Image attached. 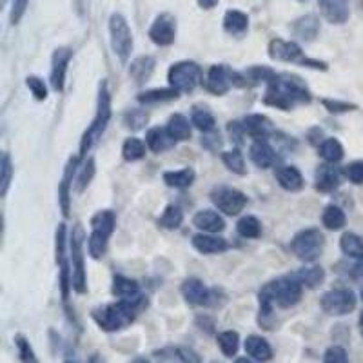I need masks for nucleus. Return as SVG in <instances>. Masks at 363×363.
I'll list each match as a JSON object with an SVG mask.
<instances>
[{
    "label": "nucleus",
    "mask_w": 363,
    "mask_h": 363,
    "mask_svg": "<svg viewBox=\"0 0 363 363\" xmlns=\"http://www.w3.org/2000/svg\"><path fill=\"white\" fill-rule=\"evenodd\" d=\"M222 162H224L225 167L229 169L231 173L240 174V177H243V174L247 173L246 158H243V155L240 153V149H231V151H225L224 155H222Z\"/></svg>",
    "instance_id": "43"
},
{
    "label": "nucleus",
    "mask_w": 363,
    "mask_h": 363,
    "mask_svg": "<svg viewBox=\"0 0 363 363\" xmlns=\"http://www.w3.org/2000/svg\"><path fill=\"white\" fill-rule=\"evenodd\" d=\"M243 84L246 86H260V84H269L276 78V71L267 68V65H251L242 73Z\"/></svg>",
    "instance_id": "30"
},
{
    "label": "nucleus",
    "mask_w": 363,
    "mask_h": 363,
    "mask_svg": "<svg viewBox=\"0 0 363 363\" xmlns=\"http://www.w3.org/2000/svg\"><path fill=\"white\" fill-rule=\"evenodd\" d=\"M276 180L280 184L281 189L289 191V193H296V191H302L305 182H303L302 173H300L298 167L294 165H281L276 169Z\"/></svg>",
    "instance_id": "23"
},
{
    "label": "nucleus",
    "mask_w": 363,
    "mask_h": 363,
    "mask_svg": "<svg viewBox=\"0 0 363 363\" xmlns=\"http://www.w3.org/2000/svg\"><path fill=\"white\" fill-rule=\"evenodd\" d=\"M191 124L202 133H212L217 127V120L212 117V113L208 108H200V106H195L191 111Z\"/></svg>",
    "instance_id": "37"
},
{
    "label": "nucleus",
    "mask_w": 363,
    "mask_h": 363,
    "mask_svg": "<svg viewBox=\"0 0 363 363\" xmlns=\"http://www.w3.org/2000/svg\"><path fill=\"white\" fill-rule=\"evenodd\" d=\"M320 156L324 158L327 164H338V162L343 160L345 151H343V146L340 144V140L336 139H325L320 146Z\"/></svg>",
    "instance_id": "39"
},
{
    "label": "nucleus",
    "mask_w": 363,
    "mask_h": 363,
    "mask_svg": "<svg viewBox=\"0 0 363 363\" xmlns=\"http://www.w3.org/2000/svg\"><path fill=\"white\" fill-rule=\"evenodd\" d=\"M300 2H303V0H300Z\"/></svg>",
    "instance_id": "62"
},
{
    "label": "nucleus",
    "mask_w": 363,
    "mask_h": 363,
    "mask_svg": "<svg viewBox=\"0 0 363 363\" xmlns=\"http://www.w3.org/2000/svg\"><path fill=\"white\" fill-rule=\"evenodd\" d=\"M109 40L113 53L118 56V60L126 64L133 51V33L127 20L120 13H113L109 18Z\"/></svg>",
    "instance_id": "7"
},
{
    "label": "nucleus",
    "mask_w": 363,
    "mask_h": 363,
    "mask_svg": "<svg viewBox=\"0 0 363 363\" xmlns=\"http://www.w3.org/2000/svg\"><path fill=\"white\" fill-rule=\"evenodd\" d=\"M293 31L294 35L300 37L302 40L311 42V40L316 39L318 31H320V22H318V18L314 15H305V17L298 18V20L294 22Z\"/></svg>",
    "instance_id": "31"
},
{
    "label": "nucleus",
    "mask_w": 363,
    "mask_h": 363,
    "mask_svg": "<svg viewBox=\"0 0 363 363\" xmlns=\"http://www.w3.org/2000/svg\"><path fill=\"white\" fill-rule=\"evenodd\" d=\"M340 249L349 258L363 260V236L356 233H345L340 240Z\"/></svg>",
    "instance_id": "38"
},
{
    "label": "nucleus",
    "mask_w": 363,
    "mask_h": 363,
    "mask_svg": "<svg viewBox=\"0 0 363 363\" xmlns=\"http://www.w3.org/2000/svg\"><path fill=\"white\" fill-rule=\"evenodd\" d=\"M321 224H324L325 229L329 231H340L345 227L347 224V217L345 212H343L342 208H338L334 203L327 205L321 212Z\"/></svg>",
    "instance_id": "36"
},
{
    "label": "nucleus",
    "mask_w": 363,
    "mask_h": 363,
    "mask_svg": "<svg viewBox=\"0 0 363 363\" xmlns=\"http://www.w3.org/2000/svg\"><path fill=\"white\" fill-rule=\"evenodd\" d=\"M115 224H117L115 212L109 211V209L98 211L95 217L91 218V233H98L106 238H111L113 231H115Z\"/></svg>",
    "instance_id": "32"
},
{
    "label": "nucleus",
    "mask_w": 363,
    "mask_h": 363,
    "mask_svg": "<svg viewBox=\"0 0 363 363\" xmlns=\"http://www.w3.org/2000/svg\"><path fill=\"white\" fill-rule=\"evenodd\" d=\"M178 93L177 89L173 87H165V89H149V91H144L136 96L140 104L144 106H155V104H164V102H171V100H177L178 98Z\"/></svg>",
    "instance_id": "33"
},
{
    "label": "nucleus",
    "mask_w": 363,
    "mask_h": 363,
    "mask_svg": "<svg viewBox=\"0 0 363 363\" xmlns=\"http://www.w3.org/2000/svg\"><path fill=\"white\" fill-rule=\"evenodd\" d=\"M178 358L182 359V363H202V358L196 350L189 349V347H180L177 350Z\"/></svg>",
    "instance_id": "55"
},
{
    "label": "nucleus",
    "mask_w": 363,
    "mask_h": 363,
    "mask_svg": "<svg viewBox=\"0 0 363 363\" xmlns=\"http://www.w3.org/2000/svg\"><path fill=\"white\" fill-rule=\"evenodd\" d=\"M212 203L227 217H236L246 209L247 196L234 187H217L211 193Z\"/></svg>",
    "instance_id": "11"
},
{
    "label": "nucleus",
    "mask_w": 363,
    "mask_h": 363,
    "mask_svg": "<svg viewBox=\"0 0 363 363\" xmlns=\"http://www.w3.org/2000/svg\"><path fill=\"white\" fill-rule=\"evenodd\" d=\"M73 58V49L58 48L55 49L51 56V75H49V84L53 91L62 93L65 87V75H68V65Z\"/></svg>",
    "instance_id": "14"
},
{
    "label": "nucleus",
    "mask_w": 363,
    "mask_h": 363,
    "mask_svg": "<svg viewBox=\"0 0 363 363\" xmlns=\"http://www.w3.org/2000/svg\"><path fill=\"white\" fill-rule=\"evenodd\" d=\"M324 18L331 24H345L350 17L349 0H318Z\"/></svg>",
    "instance_id": "16"
},
{
    "label": "nucleus",
    "mask_w": 363,
    "mask_h": 363,
    "mask_svg": "<svg viewBox=\"0 0 363 363\" xmlns=\"http://www.w3.org/2000/svg\"><path fill=\"white\" fill-rule=\"evenodd\" d=\"M111 120V95H109L108 82H100L98 87V100H96V113L95 118L91 122V126L87 127L86 133L82 134V140H80V151H78V158L84 160L89 153V149L93 147V144L104 134V131L108 129V124Z\"/></svg>",
    "instance_id": "3"
},
{
    "label": "nucleus",
    "mask_w": 363,
    "mask_h": 363,
    "mask_svg": "<svg viewBox=\"0 0 363 363\" xmlns=\"http://www.w3.org/2000/svg\"><path fill=\"white\" fill-rule=\"evenodd\" d=\"M78 162H80L78 156L70 158V162L65 164L60 186H58V205H60V211L65 218L70 217L71 212V189H73V178L77 173Z\"/></svg>",
    "instance_id": "15"
},
{
    "label": "nucleus",
    "mask_w": 363,
    "mask_h": 363,
    "mask_svg": "<svg viewBox=\"0 0 363 363\" xmlns=\"http://www.w3.org/2000/svg\"><path fill=\"white\" fill-rule=\"evenodd\" d=\"M146 147L147 144L144 140L136 139V136H131L124 142L122 146V156L126 162H139L146 156Z\"/></svg>",
    "instance_id": "41"
},
{
    "label": "nucleus",
    "mask_w": 363,
    "mask_h": 363,
    "mask_svg": "<svg viewBox=\"0 0 363 363\" xmlns=\"http://www.w3.org/2000/svg\"><path fill=\"white\" fill-rule=\"evenodd\" d=\"M311 91L303 78L296 75H276L274 80H271L264 96V104L271 108L281 109V111H291L300 104H309L311 102Z\"/></svg>",
    "instance_id": "1"
},
{
    "label": "nucleus",
    "mask_w": 363,
    "mask_h": 363,
    "mask_svg": "<svg viewBox=\"0 0 363 363\" xmlns=\"http://www.w3.org/2000/svg\"><path fill=\"white\" fill-rule=\"evenodd\" d=\"M320 305L329 316H347L356 309V294L350 289H333L321 296Z\"/></svg>",
    "instance_id": "10"
},
{
    "label": "nucleus",
    "mask_w": 363,
    "mask_h": 363,
    "mask_svg": "<svg viewBox=\"0 0 363 363\" xmlns=\"http://www.w3.org/2000/svg\"><path fill=\"white\" fill-rule=\"evenodd\" d=\"M242 126L246 134H249L255 140H267L274 133L272 122L265 115H249V117L243 118Z\"/></svg>",
    "instance_id": "18"
},
{
    "label": "nucleus",
    "mask_w": 363,
    "mask_h": 363,
    "mask_svg": "<svg viewBox=\"0 0 363 363\" xmlns=\"http://www.w3.org/2000/svg\"><path fill=\"white\" fill-rule=\"evenodd\" d=\"M193 225H195L200 233L217 234L225 229V220L217 211H212V209H202V211H198L193 217Z\"/></svg>",
    "instance_id": "20"
},
{
    "label": "nucleus",
    "mask_w": 363,
    "mask_h": 363,
    "mask_svg": "<svg viewBox=\"0 0 363 363\" xmlns=\"http://www.w3.org/2000/svg\"><path fill=\"white\" fill-rule=\"evenodd\" d=\"M84 242H86V233L82 225L77 224L73 227V233L70 238V256L73 264V291L78 294L87 293V274L86 262H84Z\"/></svg>",
    "instance_id": "6"
},
{
    "label": "nucleus",
    "mask_w": 363,
    "mask_h": 363,
    "mask_svg": "<svg viewBox=\"0 0 363 363\" xmlns=\"http://www.w3.org/2000/svg\"><path fill=\"white\" fill-rule=\"evenodd\" d=\"M267 286L269 289H271L272 298H274V303H276L278 307H294V305L302 300L303 286L298 280H294L293 276L278 278V280L269 281Z\"/></svg>",
    "instance_id": "9"
},
{
    "label": "nucleus",
    "mask_w": 363,
    "mask_h": 363,
    "mask_svg": "<svg viewBox=\"0 0 363 363\" xmlns=\"http://www.w3.org/2000/svg\"><path fill=\"white\" fill-rule=\"evenodd\" d=\"M15 347L18 350V358H20L22 363H40L39 358H37L35 350L31 347V343L27 342V338L24 334H17L13 338Z\"/></svg>",
    "instance_id": "47"
},
{
    "label": "nucleus",
    "mask_w": 363,
    "mask_h": 363,
    "mask_svg": "<svg viewBox=\"0 0 363 363\" xmlns=\"http://www.w3.org/2000/svg\"><path fill=\"white\" fill-rule=\"evenodd\" d=\"M324 108L327 109L331 115H343V113H350L358 109L356 104H350V102H343V100H334V98H324L321 100Z\"/></svg>",
    "instance_id": "50"
},
{
    "label": "nucleus",
    "mask_w": 363,
    "mask_h": 363,
    "mask_svg": "<svg viewBox=\"0 0 363 363\" xmlns=\"http://www.w3.org/2000/svg\"><path fill=\"white\" fill-rule=\"evenodd\" d=\"M155 58L149 55H144L139 56V58H134L129 65V77L133 78L136 84H144L147 82L149 78H151L153 71H155Z\"/></svg>",
    "instance_id": "26"
},
{
    "label": "nucleus",
    "mask_w": 363,
    "mask_h": 363,
    "mask_svg": "<svg viewBox=\"0 0 363 363\" xmlns=\"http://www.w3.org/2000/svg\"><path fill=\"white\" fill-rule=\"evenodd\" d=\"M352 274H355L356 278H363V260H358V264L352 267Z\"/></svg>",
    "instance_id": "57"
},
{
    "label": "nucleus",
    "mask_w": 363,
    "mask_h": 363,
    "mask_svg": "<svg viewBox=\"0 0 363 363\" xmlns=\"http://www.w3.org/2000/svg\"><path fill=\"white\" fill-rule=\"evenodd\" d=\"M26 86L27 89L31 91V95L35 96L37 100H40V102L48 98V86H46V82H44L40 77H37V75H30V77L26 78Z\"/></svg>",
    "instance_id": "49"
},
{
    "label": "nucleus",
    "mask_w": 363,
    "mask_h": 363,
    "mask_svg": "<svg viewBox=\"0 0 363 363\" xmlns=\"http://www.w3.org/2000/svg\"><path fill=\"white\" fill-rule=\"evenodd\" d=\"M167 82L178 93H193L203 82L202 68L193 60L177 62L169 68Z\"/></svg>",
    "instance_id": "5"
},
{
    "label": "nucleus",
    "mask_w": 363,
    "mask_h": 363,
    "mask_svg": "<svg viewBox=\"0 0 363 363\" xmlns=\"http://www.w3.org/2000/svg\"><path fill=\"white\" fill-rule=\"evenodd\" d=\"M236 231L238 234L242 238H247V240H255L262 234V224L256 217H251V215H247V217L240 218L236 224Z\"/></svg>",
    "instance_id": "42"
},
{
    "label": "nucleus",
    "mask_w": 363,
    "mask_h": 363,
    "mask_svg": "<svg viewBox=\"0 0 363 363\" xmlns=\"http://www.w3.org/2000/svg\"><path fill=\"white\" fill-rule=\"evenodd\" d=\"M243 347H246L247 355L251 356L253 359H256V362L265 363L272 358V347L269 345L267 340L262 336H256V334L247 336L246 345Z\"/></svg>",
    "instance_id": "25"
},
{
    "label": "nucleus",
    "mask_w": 363,
    "mask_h": 363,
    "mask_svg": "<svg viewBox=\"0 0 363 363\" xmlns=\"http://www.w3.org/2000/svg\"><path fill=\"white\" fill-rule=\"evenodd\" d=\"M220 0H198V6L202 9H212L217 8Z\"/></svg>",
    "instance_id": "56"
},
{
    "label": "nucleus",
    "mask_w": 363,
    "mask_h": 363,
    "mask_svg": "<svg viewBox=\"0 0 363 363\" xmlns=\"http://www.w3.org/2000/svg\"><path fill=\"white\" fill-rule=\"evenodd\" d=\"M64 363H78V362H73V359H65Z\"/></svg>",
    "instance_id": "60"
},
{
    "label": "nucleus",
    "mask_w": 363,
    "mask_h": 363,
    "mask_svg": "<svg viewBox=\"0 0 363 363\" xmlns=\"http://www.w3.org/2000/svg\"><path fill=\"white\" fill-rule=\"evenodd\" d=\"M27 6H30V0H11V13H9V20L13 26H17L18 22L22 20V17L26 15Z\"/></svg>",
    "instance_id": "53"
},
{
    "label": "nucleus",
    "mask_w": 363,
    "mask_h": 363,
    "mask_svg": "<svg viewBox=\"0 0 363 363\" xmlns=\"http://www.w3.org/2000/svg\"><path fill=\"white\" fill-rule=\"evenodd\" d=\"M249 158L260 169H269L276 162V153L267 140H255L249 147Z\"/></svg>",
    "instance_id": "22"
},
{
    "label": "nucleus",
    "mask_w": 363,
    "mask_h": 363,
    "mask_svg": "<svg viewBox=\"0 0 363 363\" xmlns=\"http://www.w3.org/2000/svg\"><path fill=\"white\" fill-rule=\"evenodd\" d=\"M149 39L160 48L171 46L177 40V18L171 13L158 15L149 27Z\"/></svg>",
    "instance_id": "12"
},
{
    "label": "nucleus",
    "mask_w": 363,
    "mask_h": 363,
    "mask_svg": "<svg viewBox=\"0 0 363 363\" xmlns=\"http://www.w3.org/2000/svg\"><path fill=\"white\" fill-rule=\"evenodd\" d=\"M217 343L225 358H233L240 349V334L236 331H224L217 336Z\"/></svg>",
    "instance_id": "40"
},
{
    "label": "nucleus",
    "mask_w": 363,
    "mask_h": 363,
    "mask_svg": "<svg viewBox=\"0 0 363 363\" xmlns=\"http://www.w3.org/2000/svg\"><path fill=\"white\" fill-rule=\"evenodd\" d=\"M224 30L229 33V35L240 37L243 35L247 30H249V17L238 9H229L227 13L224 15Z\"/></svg>",
    "instance_id": "29"
},
{
    "label": "nucleus",
    "mask_w": 363,
    "mask_h": 363,
    "mask_svg": "<svg viewBox=\"0 0 363 363\" xmlns=\"http://www.w3.org/2000/svg\"><path fill=\"white\" fill-rule=\"evenodd\" d=\"M144 305H147V300L144 296L136 300H120L117 303H108V305L93 309L91 318L96 321L102 331L117 333L133 324Z\"/></svg>",
    "instance_id": "2"
},
{
    "label": "nucleus",
    "mask_w": 363,
    "mask_h": 363,
    "mask_svg": "<svg viewBox=\"0 0 363 363\" xmlns=\"http://www.w3.org/2000/svg\"><path fill=\"white\" fill-rule=\"evenodd\" d=\"M195 178L196 173L193 167H184L178 169V171H165L164 173L165 186L173 187V189H187V187L193 186Z\"/></svg>",
    "instance_id": "28"
},
{
    "label": "nucleus",
    "mask_w": 363,
    "mask_h": 363,
    "mask_svg": "<svg viewBox=\"0 0 363 363\" xmlns=\"http://www.w3.org/2000/svg\"><path fill=\"white\" fill-rule=\"evenodd\" d=\"M345 174L355 186H363V160L350 162L345 169Z\"/></svg>",
    "instance_id": "54"
},
{
    "label": "nucleus",
    "mask_w": 363,
    "mask_h": 363,
    "mask_svg": "<svg viewBox=\"0 0 363 363\" xmlns=\"http://www.w3.org/2000/svg\"><path fill=\"white\" fill-rule=\"evenodd\" d=\"M362 300H363V289H362Z\"/></svg>",
    "instance_id": "61"
},
{
    "label": "nucleus",
    "mask_w": 363,
    "mask_h": 363,
    "mask_svg": "<svg viewBox=\"0 0 363 363\" xmlns=\"http://www.w3.org/2000/svg\"><path fill=\"white\" fill-rule=\"evenodd\" d=\"M131 363H149L146 358H134Z\"/></svg>",
    "instance_id": "59"
},
{
    "label": "nucleus",
    "mask_w": 363,
    "mask_h": 363,
    "mask_svg": "<svg viewBox=\"0 0 363 363\" xmlns=\"http://www.w3.org/2000/svg\"><path fill=\"white\" fill-rule=\"evenodd\" d=\"M182 296L186 298V302L189 305H208L211 293H209V289L202 280H198V278H187L182 284Z\"/></svg>",
    "instance_id": "17"
},
{
    "label": "nucleus",
    "mask_w": 363,
    "mask_h": 363,
    "mask_svg": "<svg viewBox=\"0 0 363 363\" xmlns=\"http://www.w3.org/2000/svg\"><path fill=\"white\" fill-rule=\"evenodd\" d=\"M95 171H96L95 160H93V158H87V160L84 162L82 167H80V171H78V177H77L78 193H82V191L89 186L91 180H93V177H95Z\"/></svg>",
    "instance_id": "48"
},
{
    "label": "nucleus",
    "mask_w": 363,
    "mask_h": 363,
    "mask_svg": "<svg viewBox=\"0 0 363 363\" xmlns=\"http://www.w3.org/2000/svg\"><path fill=\"white\" fill-rule=\"evenodd\" d=\"M11 178H13V164H11V156L9 153L2 155L0 160V195H8V189L11 186Z\"/></svg>",
    "instance_id": "45"
},
{
    "label": "nucleus",
    "mask_w": 363,
    "mask_h": 363,
    "mask_svg": "<svg viewBox=\"0 0 363 363\" xmlns=\"http://www.w3.org/2000/svg\"><path fill=\"white\" fill-rule=\"evenodd\" d=\"M113 294L120 300H136L140 298V286L134 280L127 276H115L113 278V287H111Z\"/></svg>",
    "instance_id": "27"
},
{
    "label": "nucleus",
    "mask_w": 363,
    "mask_h": 363,
    "mask_svg": "<svg viewBox=\"0 0 363 363\" xmlns=\"http://www.w3.org/2000/svg\"><path fill=\"white\" fill-rule=\"evenodd\" d=\"M191 242H193V247L196 251L202 253V255H220V253L229 249V243H227L225 238L215 236V234L209 233L195 234Z\"/></svg>",
    "instance_id": "19"
},
{
    "label": "nucleus",
    "mask_w": 363,
    "mask_h": 363,
    "mask_svg": "<svg viewBox=\"0 0 363 363\" xmlns=\"http://www.w3.org/2000/svg\"><path fill=\"white\" fill-rule=\"evenodd\" d=\"M269 56L276 62H287V64H300L307 60V56L303 55L302 48L293 40L272 39L269 42Z\"/></svg>",
    "instance_id": "13"
},
{
    "label": "nucleus",
    "mask_w": 363,
    "mask_h": 363,
    "mask_svg": "<svg viewBox=\"0 0 363 363\" xmlns=\"http://www.w3.org/2000/svg\"><path fill=\"white\" fill-rule=\"evenodd\" d=\"M314 182L316 189L320 191V193H333V191L340 187L342 178H340V171L333 164H324L316 169Z\"/></svg>",
    "instance_id": "21"
},
{
    "label": "nucleus",
    "mask_w": 363,
    "mask_h": 363,
    "mask_svg": "<svg viewBox=\"0 0 363 363\" xmlns=\"http://www.w3.org/2000/svg\"><path fill=\"white\" fill-rule=\"evenodd\" d=\"M147 149H151L153 153H164L173 149L177 146V140L167 133L165 127H151L146 134Z\"/></svg>",
    "instance_id": "24"
},
{
    "label": "nucleus",
    "mask_w": 363,
    "mask_h": 363,
    "mask_svg": "<svg viewBox=\"0 0 363 363\" xmlns=\"http://www.w3.org/2000/svg\"><path fill=\"white\" fill-rule=\"evenodd\" d=\"M108 242L109 238L102 236L98 233H91L89 238H87V251H89V256L93 260H100L108 251Z\"/></svg>",
    "instance_id": "46"
},
{
    "label": "nucleus",
    "mask_w": 363,
    "mask_h": 363,
    "mask_svg": "<svg viewBox=\"0 0 363 363\" xmlns=\"http://www.w3.org/2000/svg\"><path fill=\"white\" fill-rule=\"evenodd\" d=\"M324 233L320 229H314V227L300 231L291 240V251L294 253L296 258L305 262V264H311V262H316V260L320 258L321 253H324Z\"/></svg>",
    "instance_id": "4"
},
{
    "label": "nucleus",
    "mask_w": 363,
    "mask_h": 363,
    "mask_svg": "<svg viewBox=\"0 0 363 363\" xmlns=\"http://www.w3.org/2000/svg\"><path fill=\"white\" fill-rule=\"evenodd\" d=\"M167 133L173 136L177 142H186L191 139V124L184 115L180 113H174L173 117L167 120V126H165Z\"/></svg>",
    "instance_id": "35"
},
{
    "label": "nucleus",
    "mask_w": 363,
    "mask_h": 363,
    "mask_svg": "<svg viewBox=\"0 0 363 363\" xmlns=\"http://www.w3.org/2000/svg\"><path fill=\"white\" fill-rule=\"evenodd\" d=\"M205 89L211 93V95H225L227 91L233 89V87L246 86L243 84L242 73H236L231 68H227L225 64H217L211 65V70L208 71V77H205V82H203Z\"/></svg>",
    "instance_id": "8"
},
{
    "label": "nucleus",
    "mask_w": 363,
    "mask_h": 363,
    "mask_svg": "<svg viewBox=\"0 0 363 363\" xmlns=\"http://www.w3.org/2000/svg\"><path fill=\"white\" fill-rule=\"evenodd\" d=\"M294 280H298L303 287L307 289H316L320 287L325 280V271L318 265H312V267H303L300 271H296L293 274Z\"/></svg>",
    "instance_id": "34"
},
{
    "label": "nucleus",
    "mask_w": 363,
    "mask_h": 363,
    "mask_svg": "<svg viewBox=\"0 0 363 363\" xmlns=\"http://www.w3.org/2000/svg\"><path fill=\"white\" fill-rule=\"evenodd\" d=\"M233 363H253L249 358H236Z\"/></svg>",
    "instance_id": "58"
},
{
    "label": "nucleus",
    "mask_w": 363,
    "mask_h": 363,
    "mask_svg": "<svg viewBox=\"0 0 363 363\" xmlns=\"http://www.w3.org/2000/svg\"><path fill=\"white\" fill-rule=\"evenodd\" d=\"M182 222H184V211H182L178 205H173V203H171V205L165 208L164 215H162L160 220H158V225L167 231H174L180 227Z\"/></svg>",
    "instance_id": "44"
},
{
    "label": "nucleus",
    "mask_w": 363,
    "mask_h": 363,
    "mask_svg": "<svg viewBox=\"0 0 363 363\" xmlns=\"http://www.w3.org/2000/svg\"><path fill=\"white\" fill-rule=\"evenodd\" d=\"M147 118L149 117H147L146 111H142V109H134V111L127 113L126 117H124V122H126V126L129 127V129L139 131L146 126Z\"/></svg>",
    "instance_id": "51"
},
{
    "label": "nucleus",
    "mask_w": 363,
    "mask_h": 363,
    "mask_svg": "<svg viewBox=\"0 0 363 363\" xmlns=\"http://www.w3.org/2000/svg\"><path fill=\"white\" fill-rule=\"evenodd\" d=\"M324 363H349V355L343 347L333 345L325 350Z\"/></svg>",
    "instance_id": "52"
}]
</instances>
